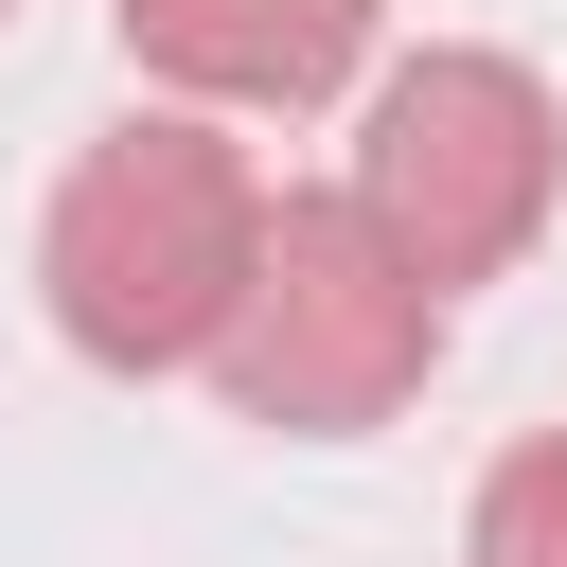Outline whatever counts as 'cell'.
Returning a JSON list of instances; mask_svg holds the SVG:
<instances>
[{
    "instance_id": "cell-1",
    "label": "cell",
    "mask_w": 567,
    "mask_h": 567,
    "mask_svg": "<svg viewBox=\"0 0 567 567\" xmlns=\"http://www.w3.org/2000/svg\"><path fill=\"white\" fill-rule=\"evenodd\" d=\"M266 159L213 124V106H124L53 213H35V301L89 372H213L230 319H248V266H266Z\"/></svg>"
},
{
    "instance_id": "cell-2",
    "label": "cell",
    "mask_w": 567,
    "mask_h": 567,
    "mask_svg": "<svg viewBox=\"0 0 567 567\" xmlns=\"http://www.w3.org/2000/svg\"><path fill=\"white\" fill-rule=\"evenodd\" d=\"M354 213L461 301L496 266H532V230L567 213V106L532 53H478V35H425L372 71L354 106Z\"/></svg>"
},
{
    "instance_id": "cell-3",
    "label": "cell",
    "mask_w": 567,
    "mask_h": 567,
    "mask_svg": "<svg viewBox=\"0 0 567 567\" xmlns=\"http://www.w3.org/2000/svg\"><path fill=\"white\" fill-rule=\"evenodd\" d=\"M425 372H443V284L354 213V177H337V195H284L213 390H230L248 425H284V443H372Z\"/></svg>"
},
{
    "instance_id": "cell-4",
    "label": "cell",
    "mask_w": 567,
    "mask_h": 567,
    "mask_svg": "<svg viewBox=\"0 0 567 567\" xmlns=\"http://www.w3.org/2000/svg\"><path fill=\"white\" fill-rule=\"evenodd\" d=\"M106 18H124V53L177 106L230 124V106H337L390 0H106Z\"/></svg>"
},
{
    "instance_id": "cell-5",
    "label": "cell",
    "mask_w": 567,
    "mask_h": 567,
    "mask_svg": "<svg viewBox=\"0 0 567 567\" xmlns=\"http://www.w3.org/2000/svg\"><path fill=\"white\" fill-rule=\"evenodd\" d=\"M461 567H567V425L496 443V478H478V514H461Z\"/></svg>"
},
{
    "instance_id": "cell-6",
    "label": "cell",
    "mask_w": 567,
    "mask_h": 567,
    "mask_svg": "<svg viewBox=\"0 0 567 567\" xmlns=\"http://www.w3.org/2000/svg\"><path fill=\"white\" fill-rule=\"evenodd\" d=\"M0 18H18V0H0Z\"/></svg>"
}]
</instances>
